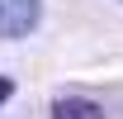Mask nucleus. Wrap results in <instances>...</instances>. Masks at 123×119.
<instances>
[{"label": "nucleus", "mask_w": 123, "mask_h": 119, "mask_svg": "<svg viewBox=\"0 0 123 119\" xmlns=\"http://www.w3.org/2000/svg\"><path fill=\"white\" fill-rule=\"evenodd\" d=\"M43 19V0H0V38H29Z\"/></svg>", "instance_id": "1"}, {"label": "nucleus", "mask_w": 123, "mask_h": 119, "mask_svg": "<svg viewBox=\"0 0 123 119\" xmlns=\"http://www.w3.org/2000/svg\"><path fill=\"white\" fill-rule=\"evenodd\" d=\"M52 119H104V105L90 95H57L52 100Z\"/></svg>", "instance_id": "2"}, {"label": "nucleus", "mask_w": 123, "mask_h": 119, "mask_svg": "<svg viewBox=\"0 0 123 119\" xmlns=\"http://www.w3.org/2000/svg\"><path fill=\"white\" fill-rule=\"evenodd\" d=\"M10 95H14V86H10V81H5V76H0V105L10 100Z\"/></svg>", "instance_id": "3"}]
</instances>
